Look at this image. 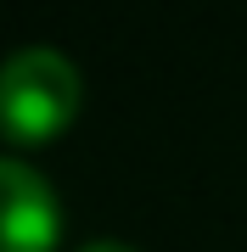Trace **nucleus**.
Wrapping results in <instances>:
<instances>
[{"label": "nucleus", "instance_id": "nucleus-1", "mask_svg": "<svg viewBox=\"0 0 247 252\" xmlns=\"http://www.w3.org/2000/svg\"><path fill=\"white\" fill-rule=\"evenodd\" d=\"M79 112V67L56 45H17L0 56V129L11 140H51Z\"/></svg>", "mask_w": 247, "mask_h": 252}, {"label": "nucleus", "instance_id": "nucleus-2", "mask_svg": "<svg viewBox=\"0 0 247 252\" xmlns=\"http://www.w3.org/2000/svg\"><path fill=\"white\" fill-rule=\"evenodd\" d=\"M56 190L23 157L0 152V252H51L56 247Z\"/></svg>", "mask_w": 247, "mask_h": 252}, {"label": "nucleus", "instance_id": "nucleus-3", "mask_svg": "<svg viewBox=\"0 0 247 252\" xmlns=\"http://www.w3.org/2000/svg\"><path fill=\"white\" fill-rule=\"evenodd\" d=\"M79 252H141V247H129V241H112V235H96V241H84Z\"/></svg>", "mask_w": 247, "mask_h": 252}]
</instances>
